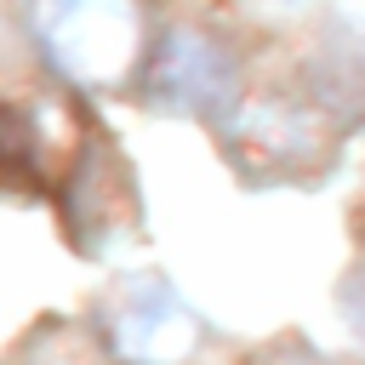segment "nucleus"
<instances>
[{
	"instance_id": "nucleus-4",
	"label": "nucleus",
	"mask_w": 365,
	"mask_h": 365,
	"mask_svg": "<svg viewBox=\"0 0 365 365\" xmlns=\"http://www.w3.org/2000/svg\"><path fill=\"white\" fill-rule=\"evenodd\" d=\"M285 114H291V108H274V103L245 108V114H240V125H234V148H268L274 171L308 165V160L319 154V131H314L308 120L291 131V125H285Z\"/></svg>"
},
{
	"instance_id": "nucleus-6",
	"label": "nucleus",
	"mask_w": 365,
	"mask_h": 365,
	"mask_svg": "<svg viewBox=\"0 0 365 365\" xmlns=\"http://www.w3.org/2000/svg\"><path fill=\"white\" fill-rule=\"evenodd\" d=\"M348 319H354V331H359V342H365V268H359L354 285H348Z\"/></svg>"
},
{
	"instance_id": "nucleus-3",
	"label": "nucleus",
	"mask_w": 365,
	"mask_h": 365,
	"mask_svg": "<svg viewBox=\"0 0 365 365\" xmlns=\"http://www.w3.org/2000/svg\"><path fill=\"white\" fill-rule=\"evenodd\" d=\"M234 86V63L222 57V46L200 40V34H171V46L154 63V97L171 108H211L217 97H228Z\"/></svg>"
},
{
	"instance_id": "nucleus-2",
	"label": "nucleus",
	"mask_w": 365,
	"mask_h": 365,
	"mask_svg": "<svg viewBox=\"0 0 365 365\" xmlns=\"http://www.w3.org/2000/svg\"><path fill=\"white\" fill-rule=\"evenodd\" d=\"M108 336L131 365H182L200 342V319L165 279L137 274L108 308Z\"/></svg>"
},
{
	"instance_id": "nucleus-5",
	"label": "nucleus",
	"mask_w": 365,
	"mask_h": 365,
	"mask_svg": "<svg viewBox=\"0 0 365 365\" xmlns=\"http://www.w3.org/2000/svg\"><path fill=\"white\" fill-rule=\"evenodd\" d=\"M40 165V131L23 108L0 103V171L6 177H29Z\"/></svg>"
},
{
	"instance_id": "nucleus-1",
	"label": "nucleus",
	"mask_w": 365,
	"mask_h": 365,
	"mask_svg": "<svg viewBox=\"0 0 365 365\" xmlns=\"http://www.w3.org/2000/svg\"><path fill=\"white\" fill-rule=\"evenodd\" d=\"M40 51L86 91H114L143 63L137 0H34Z\"/></svg>"
}]
</instances>
